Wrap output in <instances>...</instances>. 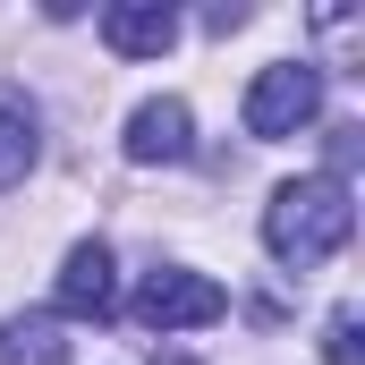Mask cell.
<instances>
[{
    "label": "cell",
    "mask_w": 365,
    "mask_h": 365,
    "mask_svg": "<svg viewBox=\"0 0 365 365\" xmlns=\"http://www.w3.org/2000/svg\"><path fill=\"white\" fill-rule=\"evenodd\" d=\"M323 357H331V365H357V306H340V314H331V331H323Z\"/></svg>",
    "instance_id": "9"
},
{
    "label": "cell",
    "mask_w": 365,
    "mask_h": 365,
    "mask_svg": "<svg viewBox=\"0 0 365 365\" xmlns=\"http://www.w3.org/2000/svg\"><path fill=\"white\" fill-rule=\"evenodd\" d=\"M162 365H187V357H162Z\"/></svg>",
    "instance_id": "10"
},
{
    "label": "cell",
    "mask_w": 365,
    "mask_h": 365,
    "mask_svg": "<svg viewBox=\"0 0 365 365\" xmlns=\"http://www.w3.org/2000/svg\"><path fill=\"white\" fill-rule=\"evenodd\" d=\"M349 230H357V204H349V179H340V170L280 179L272 204H264V247H272V264H289V272L331 264V255L349 247Z\"/></svg>",
    "instance_id": "1"
},
{
    "label": "cell",
    "mask_w": 365,
    "mask_h": 365,
    "mask_svg": "<svg viewBox=\"0 0 365 365\" xmlns=\"http://www.w3.org/2000/svg\"><path fill=\"white\" fill-rule=\"evenodd\" d=\"M60 314H77V323H102L110 314V297H119V280H110V247L86 238V247H68V264H60Z\"/></svg>",
    "instance_id": "6"
},
{
    "label": "cell",
    "mask_w": 365,
    "mask_h": 365,
    "mask_svg": "<svg viewBox=\"0 0 365 365\" xmlns=\"http://www.w3.org/2000/svg\"><path fill=\"white\" fill-rule=\"evenodd\" d=\"M102 43H110L119 60H162V51L179 43V9H170V0H110V9H102Z\"/></svg>",
    "instance_id": "4"
},
{
    "label": "cell",
    "mask_w": 365,
    "mask_h": 365,
    "mask_svg": "<svg viewBox=\"0 0 365 365\" xmlns=\"http://www.w3.org/2000/svg\"><path fill=\"white\" fill-rule=\"evenodd\" d=\"M221 314H230V289L187 272V264H153V272L136 280V323L145 331H204Z\"/></svg>",
    "instance_id": "2"
},
{
    "label": "cell",
    "mask_w": 365,
    "mask_h": 365,
    "mask_svg": "<svg viewBox=\"0 0 365 365\" xmlns=\"http://www.w3.org/2000/svg\"><path fill=\"white\" fill-rule=\"evenodd\" d=\"M0 365H68V340L51 314H9L0 323Z\"/></svg>",
    "instance_id": "8"
},
{
    "label": "cell",
    "mask_w": 365,
    "mask_h": 365,
    "mask_svg": "<svg viewBox=\"0 0 365 365\" xmlns=\"http://www.w3.org/2000/svg\"><path fill=\"white\" fill-rule=\"evenodd\" d=\"M34 153H43V119H34V102H26L17 86H0V187L26 179Z\"/></svg>",
    "instance_id": "7"
},
{
    "label": "cell",
    "mask_w": 365,
    "mask_h": 365,
    "mask_svg": "<svg viewBox=\"0 0 365 365\" xmlns=\"http://www.w3.org/2000/svg\"><path fill=\"white\" fill-rule=\"evenodd\" d=\"M195 153V119H187L179 93H153V102H136V119H128V162H187Z\"/></svg>",
    "instance_id": "5"
},
{
    "label": "cell",
    "mask_w": 365,
    "mask_h": 365,
    "mask_svg": "<svg viewBox=\"0 0 365 365\" xmlns=\"http://www.w3.org/2000/svg\"><path fill=\"white\" fill-rule=\"evenodd\" d=\"M314 110H323V68L314 60H272L255 86H247V136H297V128H314Z\"/></svg>",
    "instance_id": "3"
}]
</instances>
